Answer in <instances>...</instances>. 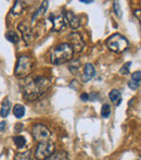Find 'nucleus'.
<instances>
[{"mask_svg": "<svg viewBox=\"0 0 141 160\" xmlns=\"http://www.w3.org/2000/svg\"><path fill=\"white\" fill-rule=\"evenodd\" d=\"M68 40H70V45L72 46V48H73L74 52L79 53L84 50L85 42L82 40V36H80L78 33L74 32V33L70 34V36H68Z\"/></svg>", "mask_w": 141, "mask_h": 160, "instance_id": "nucleus-7", "label": "nucleus"}, {"mask_svg": "<svg viewBox=\"0 0 141 160\" xmlns=\"http://www.w3.org/2000/svg\"><path fill=\"white\" fill-rule=\"evenodd\" d=\"M135 17L138 19V21H139L140 25H141V10L140 9H137V10H135Z\"/></svg>", "mask_w": 141, "mask_h": 160, "instance_id": "nucleus-26", "label": "nucleus"}, {"mask_svg": "<svg viewBox=\"0 0 141 160\" xmlns=\"http://www.w3.org/2000/svg\"><path fill=\"white\" fill-rule=\"evenodd\" d=\"M74 55L73 48L70 44L58 45L52 50L50 56V61L53 64H62L70 61Z\"/></svg>", "mask_w": 141, "mask_h": 160, "instance_id": "nucleus-2", "label": "nucleus"}, {"mask_svg": "<svg viewBox=\"0 0 141 160\" xmlns=\"http://www.w3.org/2000/svg\"><path fill=\"white\" fill-rule=\"evenodd\" d=\"M50 85V80L45 76H32L26 78L22 86L24 98L30 101L35 100L38 97L44 95L48 91Z\"/></svg>", "mask_w": 141, "mask_h": 160, "instance_id": "nucleus-1", "label": "nucleus"}, {"mask_svg": "<svg viewBox=\"0 0 141 160\" xmlns=\"http://www.w3.org/2000/svg\"><path fill=\"white\" fill-rule=\"evenodd\" d=\"M19 30L21 31L23 39L26 44H31V42L35 40V38H36L35 32L30 28V25H27L26 23H21L19 25Z\"/></svg>", "mask_w": 141, "mask_h": 160, "instance_id": "nucleus-8", "label": "nucleus"}, {"mask_svg": "<svg viewBox=\"0 0 141 160\" xmlns=\"http://www.w3.org/2000/svg\"><path fill=\"white\" fill-rule=\"evenodd\" d=\"M65 19H66V21L68 22V24H70V26H71L72 28L76 30V28H79V25H80V19L76 14H74L73 12H71V11L66 12L65 13Z\"/></svg>", "mask_w": 141, "mask_h": 160, "instance_id": "nucleus-10", "label": "nucleus"}, {"mask_svg": "<svg viewBox=\"0 0 141 160\" xmlns=\"http://www.w3.org/2000/svg\"><path fill=\"white\" fill-rule=\"evenodd\" d=\"M13 142H14L16 148H19V149L23 148L24 146H25V144H26V139L24 138L22 135H16V136H14V137H13Z\"/></svg>", "mask_w": 141, "mask_h": 160, "instance_id": "nucleus-18", "label": "nucleus"}, {"mask_svg": "<svg viewBox=\"0 0 141 160\" xmlns=\"http://www.w3.org/2000/svg\"><path fill=\"white\" fill-rule=\"evenodd\" d=\"M48 4H49V2L48 1H44L41 3V6H40V8L37 10V12L35 13L34 15H33V21H35L36 19H37L38 17H40V15L42 14V13H45L46 12V10H47V8H48Z\"/></svg>", "mask_w": 141, "mask_h": 160, "instance_id": "nucleus-19", "label": "nucleus"}, {"mask_svg": "<svg viewBox=\"0 0 141 160\" xmlns=\"http://www.w3.org/2000/svg\"><path fill=\"white\" fill-rule=\"evenodd\" d=\"M131 65V62H126L124 65L122 67V69L120 70V73L123 74V75H128L129 74V68Z\"/></svg>", "mask_w": 141, "mask_h": 160, "instance_id": "nucleus-22", "label": "nucleus"}, {"mask_svg": "<svg viewBox=\"0 0 141 160\" xmlns=\"http://www.w3.org/2000/svg\"><path fill=\"white\" fill-rule=\"evenodd\" d=\"M6 38L10 42H12V44H16L20 40L19 35H17V33L15 32V31H9V32L6 34Z\"/></svg>", "mask_w": 141, "mask_h": 160, "instance_id": "nucleus-17", "label": "nucleus"}, {"mask_svg": "<svg viewBox=\"0 0 141 160\" xmlns=\"http://www.w3.org/2000/svg\"><path fill=\"white\" fill-rule=\"evenodd\" d=\"M14 160H31V158H30V152H19V154L15 155Z\"/></svg>", "mask_w": 141, "mask_h": 160, "instance_id": "nucleus-21", "label": "nucleus"}, {"mask_svg": "<svg viewBox=\"0 0 141 160\" xmlns=\"http://www.w3.org/2000/svg\"><path fill=\"white\" fill-rule=\"evenodd\" d=\"M80 1L82 2V3H92V0H80Z\"/></svg>", "mask_w": 141, "mask_h": 160, "instance_id": "nucleus-30", "label": "nucleus"}, {"mask_svg": "<svg viewBox=\"0 0 141 160\" xmlns=\"http://www.w3.org/2000/svg\"><path fill=\"white\" fill-rule=\"evenodd\" d=\"M6 125H7L6 121H2V122H0V132H3L4 128H6Z\"/></svg>", "mask_w": 141, "mask_h": 160, "instance_id": "nucleus-29", "label": "nucleus"}, {"mask_svg": "<svg viewBox=\"0 0 141 160\" xmlns=\"http://www.w3.org/2000/svg\"><path fill=\"white\" fill-rule=\"evenodd\" d=\"M45 160H70L68 159V155L65 152H53L50 157H48Z\"/></svg>", "mask_w": 141, "mask_h": 160, "instance_id": "nucleus-14", "label": "nucleus"}, {"mask_svg": "<svg viewBox=\"0 0 141 160\" xmlns=\"http://www.w3.org/2000/svg\"><path fill=\"white\" fill-rule=\"evenodd\" d=\"M25 9V2L23 1H16L15 4L13 6L12 10H11V13L13 15H19L23 12V10Z\"/></svg>", "mask_w": 141, "mask_h": 160, "instance_id": "nucleus-15", "label": "nucleus"}, {"mask_svg": "<svg viewBox=\"0 0 141 160\" xmlns=\"http://www.w3.org/2000/svg\"><path fill=\"white\" fill-rule=\"evenodd\" d=\"M15 132H20V131H22L23 130V124L22 123H19V124H16L15 125Z\"/></svg>", "mask_w": 141, "mask_h": 160, "instance_id": "nucleus-28", "label": "nucleus"}, {"mask_svg": "<svg viewBox=\"0 0 141 160\" xmlns=\"http://www.w3.org/2000/svg\"><path fill=\"white\" fill-rule=\"evenodd\" d=\"M80 99H82V101H87V100H89V95H88V94H86V93L82 94V95H80Z\"/></svg>", "mask_w": 141, "mask_h": 160, "instance_id": "nucleus-27", "label": "nucleus"}, {"mask_svg": "<svg viewBox=\"0 0 141 160\" xmlns=\"http://www.w3.org/2000/svg\"><path fill=\"white\" fill-rule=\"evenodd\" d=\"M9 113H10V101H9L8 98H4L3 101H2L1 109H0V116L2 118H6V117L9 116Z\"/></svg>", "mask_w": 141, "mask_h": 160, "instance_id": "nucleus-13", "label": "nucleus"}, {"mask_svg": "<svg viewBox=\"0 0 141 160\" xmlns=\"http://www.w3.org/2000/svg\"><path fill=\"white\" fill-rule=\"evenodd\" d=\"M106 46L111 51L116 53L124 52L127 48H128V40L122 36L120 34L116 33L110 36L106 39Z\"/></svg>", "mask_w": 141, "mask_h": 160, "instance_id": "nucleus-4", "label": "nucleus"}, {"mask_svg": "<svg viewBox=\"0 0 141 160\" xmlns=\"http://www.w3.org/2000/svg\"><path fill=\"white\" fill-rule=\"evenodd\" d=\"M113 10H114V12L116 13V15H117L118 18L122 17V9H120V3H118V1L114 2V4H113Z\"/></svg>", "mask_w": 141, "mask_h": 160, "instance_id": "nucleus-23", "label": "nucleus"}, {"mask_svg": "<svg viewBox=\"0 0 141 160\" xmlns=\"http://www.w3.org/2000/svg\"><path fill=\"white\" fill-rule=\"evenodd\" d=\"M138 160H141V156L139 157V159H138Z\"/></svg>", "mask_w": 141, "mask_h": 160, "instance_id": "nucleus-31", "label": "nucleus"}, {"mask_svg": "<svg viewBox=\"0 0 141 160\" xmlns=\"http://www.w3.org/2000/svg\"><path fill=\"white\" fill-rule=\"evenodd\" d=\"M131 80L136 82H141V71H136L131 74Z\"/></svg>", "mask_w": 141, "mask_h": 160, "instance_id": "nucleus-24", "label": "nucleus"}, {"mask_svg": "<svg viewBox=\"0 0 141 160\" xmlns=\"http://www.w3.org/2000/svg\"><path fill=\"white\" fill-rule=\"evenodd\" d=\"M33 67H34V61L31 57L28 56H21L19 57L16 62V67L14 70V74L16 78H23L30 75L32 72Z\"/></svg>", "mask_w": 141, "mask_h": 160, "instance_id": "nucleus-3", "label": "nucleus"}, {"mask_svg": "<svg viewBox=\"0 0 141 160\" xmlns=\"http://www.w3.org/2000/svg\"><path fill=\"white\" fill-rule=\"evenodd\" d=\"M110 114H111V107H110V105H107V103H104L103 106H102V109H101V116L102 118H109Z\"/></svg>", "mask_w": 141, "mask_h": 160, "instance_id": "nucleus-20", "label": "nucleus"}, {"mask_svg": "<svg viewBox=\"0 0 141 160\" xmlns=\"http://www.w3.org/2000/svg\"><path fill=\"white\" fill-rule=\"evenodd\" d=\"M109 98L114 105L118 106L120 102H122V96H120V92L117 91V89H113V91L110 92L109 94Z\"/></svg>", "mask_w": 141, "mask_h": 160, "instance_id": "nucleus-12", "label": "nucleus"}, {"mask_svg": "<svg viewBox=\"0 0 141 160\" xmlns=\"http://www.w3.org/2000/svg\"><path fill=\"white\" fill-rule=\"evenodd\" d=\"M54 152V144L51 142H42L37 146L35 152V157L37 160H45Z\"/></svg>", "mask_w": 141, "mask_h": 160, "instance_id": "nucleus-5", "label": "nucleus"}, {"mask_svg": "<svg viewBox=\"0 0 141 160\" xmlns=\"http://www.w3.org/2000/svg\"><path fill=\"white\" fill-rule=\"evenodd\" d=\"M128 86L130 87L131 89H134V91H135V89H137V88H139V86H140V83L139 82H136V81H129L128 82Z\"/></svg>", "mask_w": 141, "mask_h": 160, "instance_id": "nucleus-25", "label": "nucleus"}, {"mask_svg": "<svg viewBox=\"0 0 141 160\" xmlns=\"http://www.w3.org/2000/svg\"><path fill=\"white\" fill-rule=\"evenodd\" d=\"M52 21V28L55 32H60L65 28V18L63 15H57V17H51Z\"/></svg>", "mask_w": 141, "mask_h": 160, "instance_id": "nucleus-9", "label": "nucleus"}, {"mask_svg": "<svg viewBox=\"0 0 141 160\" xmlns=\"http://www.w3.org/2000/svg\"><path fill=\"white\" fill-rule=\"evenodd\" d=\"M96 71H95V67L91 63H87L84 68V75H82V81L84 82H88L91 78L95 76Z\"/></svg>", "mask_w": 141, "mask_h": 160, "instance_id": "nucleus-11", "label": "nucleus"}, {"mask_svg": "<svg viewBox=\"0 0 141 160\" xmlns=\"http://www.w3.org/2000/svg\"><path fill=\"white\" fill-rule=\"evenodd\" d=\"M13 113H14V116L16 117L17 119H21L24 117V114H25V108H24L23 105H15L14 108H13Z\"/></svg>", "mask_w": 141, "mask_h": 160, "instance_id": "nucleus-16", "label": "nucleus"}, {"mask_svg": "<svg viewBox=\"0 0 141 160\" xmlns=\"http://www.w3.org/2000/svg\"><path fill=\"white\" fill-rule=\"evenodd\" d=\"M32 134H33V137H34L37 142H39V143L48 142L49 138L51 137V132L42 124L34 125L32 130Z\"/></svg>", "mask_w": 141, "mask_h": 160, "instance_id": "nucleus-6", "label": "nucleus"}]
</instances>
